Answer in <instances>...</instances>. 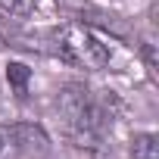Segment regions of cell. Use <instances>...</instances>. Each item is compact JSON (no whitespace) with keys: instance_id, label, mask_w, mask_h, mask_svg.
I'll return each instance as SVG.
<instances>
[{"instance_id":"obj_1","label":"cell","mask_w":159,"mask_h":159,"mask_svg":"<svg viewBox=\"0 0 159 159\" xmlns=\"http://www.w3.org/2000/svg\"><path fill=\"white\" fill-rule=\"evenodd\" d=\"M56 50L66 62L78 69H103L109 62V47L88 25H78V22H69L56 31Z\"/></svg>"},{"instance_id":"obj_2","label":"cell","mask_w":159,"mask_h":159,"mask_svg":"<svg viewBox=\"0 0 159 159\" xmlns=\"http://www.w3.org/2000/svg\"><path fill=\"white\" fill-rule=\"evenodd\" d=\"M59 112H62L69 131H72L78 140H91V137H97V128H100V109L91 103V97H88L84 88L69 84V88L59 94Z\"/></svg>"},{"instance_id":"obj_3","label":"cell","mask_w":159,"mask_h":159,"mask_svg":"<svg viewBox=\"0 0 159 159\" xmlns=\"http://www.w3.org/2000/svg\"><path fill=\"white\" fill-rule=\"evenodd\" d=\"M44 134L31 125H13V128H0V159H16L25 150L44 147Z\"/></svg>"},{"instance_id":"obj_4","label":"cell","mask_w":159,"mask_h":159,"mask_svg":"<svg viewBox=\"0 0 159 159\" xmlns=\"http://www.w3.org/2000/svg\"><path fill=\"white\" fill-rule=\"evenodd\" d=\"M131 156L134 159H159V140L156 134H137L131 143Z\"/></svg>"},{"instance_id":"obj_5","label":"cell","mask_w":159,"mask_h":159,"mask_svg":"<svg viewBox=\"0 0 159 159\" xmlns=\"http://www.w3.org/2000/svg\"><path fill=\"white\" fill-rule=\"evenodd\" d=\"M7 78H10V84H13L19 94H25L28 78H31V69H28L25 62H10V66H7Z\"/></svg>"},{"instance_id":"obj_6","label":"cell","mask_w":159,"mask_h":159,"mask_svg":"<svg viewBox=\"0 0 159 159\" xmlns=\"http://www.w3.org/2000/svg\"><path fill=\"white\" fill-rule=\"evenodd\" d=\"M38 7V0H0V10L10 16H28Z\"/></svg>"}]
</instances>
